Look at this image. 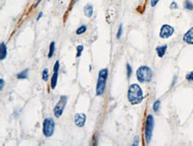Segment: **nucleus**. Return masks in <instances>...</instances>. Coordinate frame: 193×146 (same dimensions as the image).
Wrapping results in <instances>:
<instances>
[{"instance_id":"f257e3e1","label":"nucleus","mask_w":193,"mask_h":146,"mask_svg":"<svg viewBox=\"0 0 193 146\" xmlns=\"http://www.w3.org/2000/svg\"><path fill=\"white\" fill-rule=\"evenodd\" d=\"M127 99L133 105L141 104L143 100V92L141 86L137 84H132L127 92Z\"/></svg>"},{"instance_id":"f03ea898","label":"nucleus","mask_w":193,"mask_h":146,"mask_svg":"<svg viewBox=\"0 0 193 146\" xmlns=\"http://www.w3.org/2000/svg\"><path fill=\"white\" fill-rule=\"evenodd\" d=\"M108 75H109V71L108 69H102L99 71L98 74V80L96 84V95L101 96L104 94L105 92V87H106V82L108 79Z\"/></svg>"},{"instance_id":"7ed1b4c3","label":"nucleus","mask_w":193,"mask_h":146,"mask_svg":"<svg viewBox=\"0 0 193 146\" xmlns=\"http://www.w3.org/2000/svg\"><path fill=\"white\" fill-rule=\"evenodd\" d=\"M136 77L140 83L150 82L152 78V71L148 66H141L136 71Z\"/></svg>"},{"instance_id":"20e7f679","label":"nucleus","mask_w":193,"mask_h":146,"mask_svg":"<svg viewBox=\"0 0 193 146\" xmlns=\"http://www.w3.org/2000/svg\"><path fill=\"white\" fill-rule=\"evenodd\" d=\"M153 129H154V118L152 115H148V117L146 119V125H145V131H144L145 141L147 144L151 143V140L152 137Z\"/></svg>"},{"instance_id":"39448f33","label":"nucleus","mask_w":193,"mask_h":146,"mask_svg":"<svg viewBox=\"0 0 193 146\" xmlns=\"http://www.w3.org/2000/svg\"><path fill=\"white\" fill-rule=\"evenodd\" d=\"M54 127H55L54 120L52 118H46L43 122V133L45 136L51 137L53 135Z\"/></svg>"},{"instance_id":"423d86ee","label":"nucleus","mask_w":193,"mask_h":146,"mask_svg":"<svg viewBox=\"0 0 193 146\" xmlns=\"http://www.w3.org/2000/svg\"><path fill=\"white\" fill-rule=\"evenodd\" d=\"M67 101H68V97L66 95H61L59 102L56 104L54 109H53V114L56 118H60L63 112V110L66 106V104H67Z\"/></svg>"},{"instance_id":"0eeeda50","label":"nucleus","mask_w":193,"mask_h":146,"mask_svg":"<svg viewBox=\"0 0 193 146\" xmlns=\"http://www.w3.org/2000/svg\"><path fill=\"white\" fill-rule=\"evenodd\" d=\"M174 32V29L173 26L168 25V24H164L159 32V37L161 38H170Z\"/></svg>"},{"instance_id":"6e6552de","label":"nucleus","mask_w":193,"mask_h":146,"mask_svg":"<svg viewBox=\"0 0 193 146\" xmlns=\"http://www.w3.org/2000/svg\"><path fill=\"white\" fill-rule=\"evenodd\" d=\"M59 69H60V63L59 61H56L53 66V74L51 78V88L53 90L56 87L57 80H58V76H59Z\"/></svg>"},{"instance_id":"1a4fd4ad","label":"nucleus","mask_w":193,"mask_h":146,"mask_svg":"<svg viewBox=\"0 0 193 146\" xmlns=\"http://www.w3.org/2000/svg\"><path fill=\"white\" fill-rule=\"evenodd\" d=\"M86 116L84 113H77L74 117V122L76 126L83 127L86 124Z\"/></svg>"},{"instance_id":"9d476101","label":"nucleus","mask_w":193,"mask_h":146,"mask_svg":"<svg viewBox=\"0 0 193 146\" xmlns=\"http://www.w3.org/2000/svg\"><path fill=\"white\" fill-rule=\"evenodd\" d=\"M183 42L190 44V45H193V27H191L188 31L184 34L183 38Z\"/></svg>"},{"instance_id":"9b49d317","label":"nucleus","mask_w":193,"mask_h":146,"mask_svg":"<svg viewBox=\"0 0 193 146\" xmlns=\"http://www.w3.org/2000/svg\"><path fill=\"white\" fill-rule=\"evenodd\" d=\"M84 13L88 18H91L92 16H93V5H92L91 4H87V5H85V7H84Z\"/></svg>"},{"instance_id":"f8f14e48","label":"nucleus","mask_w":193,"mask_h":146,"mask_svg":"<svg viewBox=\"0 0 193 146\" xmlns=\"http://www.w3.org/2000/svg\"><path fill=\"white\" fill-rule=\"evenodd\" d=\"M6 54H7L6 46H5V42H1V45H0V59L4 60L6 57Z\"/></svg>"},{"instance_id":"ddd939ff","label":"nucleus","mask_w":193,"mask_h":146,"mask_svg":"<svg viewBox=\"0 0 193 146\" xmlns=\"http://www.w3.org/2000/svg\"><path fill=\"white\" fill-rule=\"evenodd\" d=\"M166 49H167V46H166V45L158 46V47L156 48V51H157V53H158V56L160 57V58H162L163 56L165 55L166 52Z\"/></svg>"},{"instance_id":"4468645a","label":"nucleus","mask_w":193,"mask_h":146,"mask_svg":"<svg viewBox=\"0 0 193 146\" xmlns=\"http://www.w3.org/2000/svg\"><path fill=\"white\" fill-rule=\"evenodd\" d=\"M28 73H29V70L28 69L22 71L21 72L17 74V78L18 79H25V78H28Z\"/></svg>"},{"instance_id":"2eb2a0df","label":"nucleus","mask_w":193,"mask_h":146,"mask_svg":"<svg viewBox=\"0 0 193 146\" xmlns=\"http://www.w3.org/2000/svg\"><path fill=\"white\" fill-rule=\"evenodd\" d=\"M183 7L187 10L193 11V4L190 0H185L183 4Z\"/></svg>"},{"instance_id":"dca6fc26","label":"nucleus","mask_w":193,"mask_h":146,"mask_svg":"<svg viewBox=\"0 0 193 146\" xmlns=\"http://www.w3.org/2000/svg\"><path fill=\"white\" fill-rule=\"evenodd\" d=\"M54 49H55V43L54 41L51 42L50 46H49V53H48V58H52V56L54 53Z\"/></svg>"},{"instance_id":"f3484780","label":"nucleus","mask_w":193,"mask_h":146,"mask_svg":"<svg viewBox=\"0 0 193 146\" xmlns=\"http://www.w3.org/2000/svg\"><path fill=\"white\" fill-rule=\"evenodd\" d=\"M86 30H87V27H86V25H82L79 28H78L76 33H77V35H81V34H83V33H85V32L86 31Z\"/></svg>"},{"instance_id":"a211bd4d","label":"nucleus","mask_w":193,"mask_h":146,"mask_svg":"<svg viewBox=\"0 0 193 146\" xmlns=\"http://www.w3.org/2000/svg\"><path fill=\"white\" fill-rule=\"evenodd\" d=\"M159 108H160V101L158 100V101H156V102L154 103V104H153V111H154L155 112H158V111H159Z\"/></svg>"},{"instance_id":"6ab92c4d","label":"nucleus","mask_w":193,"mask_h":146,"mask_svg":"<svg viewBox=\"0 0 193 146\" xmlns=\"http://www.w3.org/2000/svg\"><path fill=\"white\" fill-rule=\"evenodd\" d=\"M83 50H84V46H83V45H79V46H77V54H76V57H80L81 56V53L83 52Z\"/></svg>"},{"instance_id":"aec40b11","label":"nucleus","mask_w":193,"mask_h":146,"mask_svg":"<svg viewBox=\"0 0 193 146\" xmlns=\"http://www.w3.org/2000/svg\"><path fill=\"white\" fill-rule=\"evenodd\" d=\"M42 78H43V80H44V81H47V79H48V69L46 68V69L43 71Z\"/></svg>"},{"instance_id":"412c9836","label":"nucleus","mask_w":193,"mask_h":146,"mask_svg":"<svg viewBox=\"0 0 193 146\" xmlns=\"http://www.w3.org/2000/svg\"><path fill=\"white\" fill-rule=\"evenodd\" d=\"M123 34V24H120L119 25V28H118V33H117V38L118 39H120V38L122 37Z\"/></svg>"},{"instance_id":"4be33fe9","label":"nucleus","mask_w":193,"mask_h":146,"mask_svg":"<svg viewBox=\"0 0 193 146\" xmlns=\"http://www.w3.org/2000/svg\"><path fill=\"white\" fill-rule=\"evenodd\" d=\"M126 71H127V78H130V77H131V75H132L133 70H132V67L130 66V64H129V63H127V64H126Z\"/></svg>"},{"instance_id":"5701e85b","label":"nucleus","mask_w":193,"mask_h":146,"mask_svg":"<svg viewBox=\"0 0 193 146\" xmlns=\"http://www.w3.org/2000/svg\"><path fill=\"white\" fill-rule=\"evenodd\" d=\"M186 79L189 80V81H193V71L190 72L189 74H187L186 76Z\"/></svg>"},{"instance_id":"b1692460","label":"nucleus","mask_w":193,"mask_h":146,"mask_svg":"<svg viewBox=\"0 0 193 146\" xmlns=\"http://www.w3.org/2000/svg\"><path fill=\"white\" fill-rule=\"evenodd\" d=\"M170 8H171V9H177V8H178V5H177V3L173 2V3L170 5Z\"/></svg>"},{"instance_id":"393cba45","label":"nucleus","mask_w":193,"mask_h":146,"mask_svg":"<svg viewBox=\"0 0 193 146\" xmlns=\"http://www.w3.org/2000/svg\"><path fill=\"white\" fill-rule=\"evenodd\" d=\"M158 1H159V0H151V5L152 7L156 6L157 4L158 3Z\"/></svg>"},{"instance_id":"a878e982","label":"nucleus","mask_w":193,"mask_h":146,"mask_svg":"<svg viewBox=\"0 0 193 146\" xmlns=\"http://www.w3.org/2000/svg\"><path fill=\"white\" fill-rule=\"evenodd\" d=\"M4 86H5V80H4L3 78H1V79H0V89H1V90H3Z\"/></svg>"},{"instance_id":"bb28decb","label":"nucleus","mask_w":193,"mask_h":146,"mask_svg":"<svg viewBox=\"0 0 193 146\" xmlns=\"http://www.w3.org/2000/svg\"><path fill=\"white\" fill-rule=\"evenodd\" d=\"M138 144H139V137H138V136H136V137H135V139H134V143L133 144V145L136 146V145H138Z\"/></svg>"},{"instance_id":"cd10ccee","label":"nucleus","mask_w":193,"mask_h":146,"mask_svg":"<svg viewBox=\"0 0 193 146\" xmlns=\"http://www.w3.org/2000/svg\"><path fill=\"white\" fill-rule=\"evenodd\" d=\"M42 16H43V13H42V12H40V13H38V17H37V21H39V19H40Z\"/></svg>"},{"instance_id":"c85d7f7f","label":"nucleus","mask_w":193,"mask_h":146,"mask_svg":"<svg viewBox=\"0 0 193 146\" xmlns=\"http://www.w3.org/2000/svg\"><path fill=\"white\" fill-rule=\"evenodd\" d=\"M40 1H41V0H38V2H37L36 4H35V5H34V7H37V6H38V5L39 3H40Z\"/></svg>"},{"instance_id":"c756f323","label":"nucleus","mask_w":193,"mask_h":146,"mask_svg":"<svg viewBox=\"0 0 193 146\" xmlns=\"http://www.w3.org/2000/svg\"><path fill=\"white\" fill-rule=\"evenodd\" d=\"M48 1H50V0H48Z\"/></svg>"}]
</instances>
